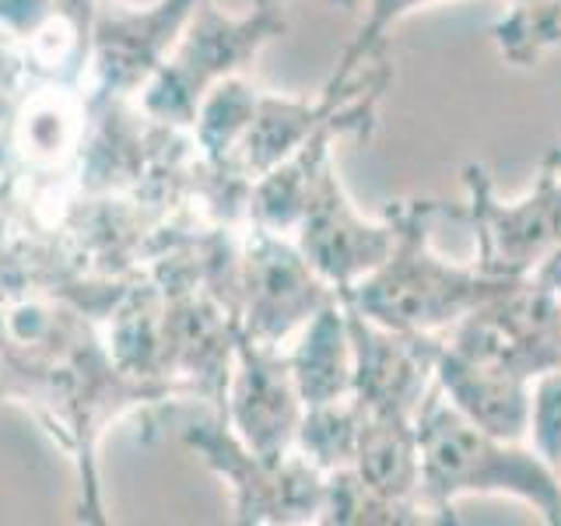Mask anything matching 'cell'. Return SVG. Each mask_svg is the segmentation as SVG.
Instances as JSON below:
<instances>
[{
    "instance_id": "cell-1",
    "label": "cell",
    "mask_w": 561,
    "mask_h": 526,
    "mask_svg": "<svg viewBox=\"0 0 561 526\" xmlns=\"http://www.w3.org/2000/svg\"><path fill=\"white\" fill-rule=\"evenodd\" d=\"M421 505L432 523H456L463 495H508L537 508L548 526H561V473L543 456L513 438L473 425L432 382L417 411Z\"/></svg>"
},
{
    "instance_id": "cell-2",
    "label": "cell",
    "mask_w": 561,
    "mask_h": 526,
    "mask_svg": "<svg viewBox=\"0 0 561 526\" xmlns=\"http://www.w3.org/2000/svg\"><path fill=\"white\" fill-rule=\"evenodd\" d=\"M438 201H400L390 204L393 250L373 274L351 285L341 298L365 312L379 327L400 333H438L453 330L484 298L502 291L519 277L484 274L478 263H449L432 250V221Z\"/></svg>"
},
{
    "instance_id": "cell-3",
    "label": "cell",
    "mask_w": 561,
    "mask_h": 526,
    "mask_svg": "<svg viewBox=\"0 0 561 526\" xmlns=\"http://www.w3.org/2000/svg\"><path fill=\"white\" fill-rule=\"evenodd\" d=\"M467 204L443 215L463 218L478 236V267L495 277H530L561 242V148L540 162L537 186L502 201L484 165L463 169Z\"/></svg>"
},
{
    "instance_id": "cell-4",
    "label": "cell",
    "mask_w": 561,
    "mask_h": 526,
    "mask_svg": "<svg viewBox=\"0 0 561 526\" xmlns=\"http://www.w3.org/2000/svg\"><path fill=\"white\" fill-rule=\"evenodd\" d=\"M456 355L537 379L561 368V306L534 277L505 285L443 333Z\"/></svg>"
},
{
    "instance_id": "cell-5",
    "label": "cell",
    "mask_w": 561,
    "mask_h": 526,
    "mask_svg": "<svg viewBox=\"0 0 561 526\" xmlns=\"http://www.w3.org/2000/svg\"><path fill=\"white\" fill-rule=\"evenodd\" d=\"M337 298V288L312 271L298 245L263 225L250 228L239 253L236 291V327L242 338L277 347Z\"/></svg>"
},
{
    "instance_id": "cell-6",
    "label": "cell",
    "mask_w": 561,
    "mask_h": 526,
    "mask_svg": "<svg viewBox=\"0 0 561 526\" xmlns=\"http://www.w3.org/2000/svg\"><path fill=\"white\" fill-rule=\"evenodd\" d=\"M344 312L351 344H355V400L362 411L417 418L421 400L435 382V358L443 338L379 327L347 302Z\"/></svg>"
},
{
    "instance_id": "cell-7",
    "label": "cell",
    "mask_w": 561,
    "mask_h": 526,
    "mask_svg": "<svg viewBox=\"0 0 561 526\" xmlns=\"http://www.w3.org/2000/svg\"><path fill=\"white\" fill-rule=\"evenodd\" d=\"M295 232L302 256L330 288H337V295L358 285L365 274H373L393 250V221H368L358 215L333 165L316 183Z\"/></svg>"
},
{
    "instance_id": "cell-8",
    "label": "cell",
    "mask_w": 561,
    "mask_h": 526,
    "mask_svg": "<svg viewBox=\"0 0 561 526\" xmlns=\"http://www.w3.org/2000/svg\"><path fill=\"white\" fill-rule=\"evenodd\" d=\"M239 386L232 397V421L239 438L263 456L295 453L298 425L306 403L298 397L291 362L277 355V347L256 344L236 330Z\"/></svg>"
},
{
    "instance_id": "cell-9",
    "label": "cell",
    "mask_w": 561,
    "mask_h": 526,
    "mask_svg": "<svg viewBox=\"0 0 561 526\" xmlns=\"http://www.w3.org/2000/svg\"><path fill=\"white\" fill-rule=\"evenodd\" d=\"M414 421L417 418L362 411L358 449L351 460V470L393 508L397 523H428L421 505V446Z\"/></svg>"
},
{
    "instance_id": "cell-10",
    "label": "cell",
    "mask_w": 561,
    "mask_h": 526,
    "mask_svg": "<svg viewBox=\"0 0 561 526\" xmlns=\"http://www.w3.org/2000/svg\"><path fill=\"white\" fill-rule=\"evenodd\" d=\"M435 382L446 393L463 418L484 432L499 438H513V443H526V428H530V393L534 379L505 373V368L484 365L456 355L453 347H438L435 358Z\"/></svg>"
},
{
    "instance_id": "cell-11",
    "label": "cell",
    "mask_w": 561,
    "mask_h": 526,
    "mask_svg": "<svg viewBox=\"0 0 561 526\" xmlns=\"http://www.w3.org/2000/svg\"><path fill=\"white\" fill-rule=\"evenodd\" d=\"M288 362L306 408L355 397V344H351V327L341 298L306 323L302 341H298Z\"/></svg>"
},
{
    "instance_id": "cell-12",
    "label": "cell",
    "mask_w": 561,
    "mask_h": 526,
    "mask_svg": "<svg viewBox=\"0 0 561 526\" xmlns=\"http://www.w3.org/2000/svg\"><path fill=\"white\" fill-rule=\"evenodd\" d=\"M358 428H362V408L355 397L306 408L302 425H298L295 449L306 456L312 467L323 473L351 467L358 449Z\"/></svg>"
},
{
    "instance_id": "cell-13",
    "label": "cell",
    "mask_w": 561,
    "mask_h": 526,
    "mask_svg": "<svg viewBox=\"0 0 561 526\" xmlns=\"http://www.w3.org/2000/svg\"><path fill=\"white\" fill-rule=\"evenodd\" d=\"M425 4H438V0H368V18L362 22V28H358V35H355V43H351V46L344 49L341 67H337V75H333L330 84H347V81H355V78L362 75V70L382 53L386 32H390V28L400 22V18H408L411 11L425 8Z\"/></svg>"
},
{
    "instance_id": "cell-14",
    "label": "cell",
    "mask_w": 561,
    "mask_h": 526,
    "mask_svg": "<svg viewBox=\"0 0 561 526\" xmlns=\"http://www.w3.org/2000/svg\"><path fill=\"white\" fill-rule=\"evenodd\" d=\"M526 438L561 473V368H551V373L534 379Z\"/></svg>"
}]
</instances>
